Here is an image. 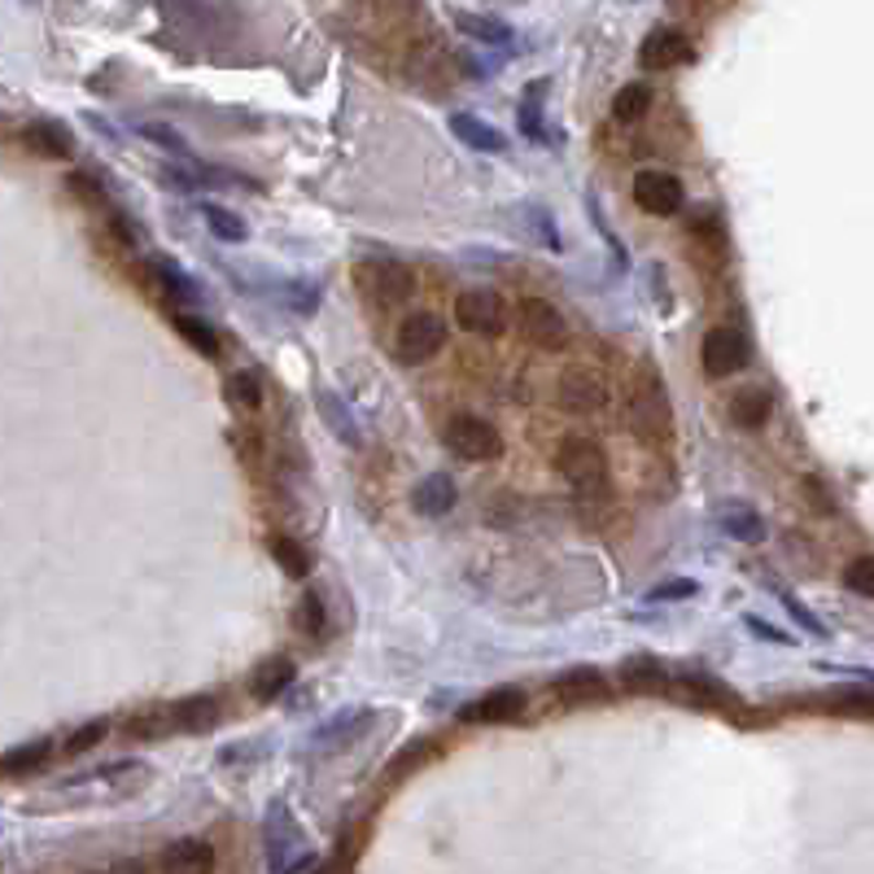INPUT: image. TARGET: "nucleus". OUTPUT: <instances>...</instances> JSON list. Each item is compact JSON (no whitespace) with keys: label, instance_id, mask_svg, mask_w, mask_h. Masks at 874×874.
Listing matches in <instances>:
<instances>
[{"label":"nucleus","instance_id":"nucleus-1","mask_svg":"<svg viewBox=\"0 0 874 874\" xmlns=\"http://www.w3.org/2000/svg\"><path fill=\"white\" fill-rule=\"evenodd\" d=\"M555 468L586 499L608 490V455H604V446L595 438H564L555 446Z\"/></svg>","mask_w":874,"mask_h":874},{"label":"nucleus","instance_id":"nucleus-2","mask_svg":"<svg viewBox=\"0 0 874 874\" xmlns=\"http://www.w3.org/2000/svg\"><path fill=\"white\" fill-rule=\"evenodd\" d=\"M629 416H634V429H638L643 438H651V442L669 438V429H673V407H669V393H665L656 368H643V376L634 380V389H629Z\"/></svg>","mask_w":874,"mask_h":874},{"label":"nucleus","instance_id":"nucleus-3","mask_svg":"<svg viewBox=\"0 0 874 874\" xmlns=\"http://www.w3.org/2000/svg\"><path fill=\"white\" fill-rule=\"evenodd\" d=\"M442 442L455 460H468V464H490L503 455V438L499 429L486 420V416H455L446 429H442Z\"/></svg>","mask_w":874,"mask_h":874},{"label":"nucleus","instance_id":"nucleus-4","mask_svg":"<svg viewBox=\"0 0 874 874\" xmlns=\"http://www.w3.org/2000/svg\"><path fill=\"white\" fill-rule=\"evenodd\" d=\"M442 346H446V320H442V315L416 311V315H407V320L398 324L393 350H398L402 364H424V359H433Z\"/></svg>","mask_w":874,"mask_h":874},{"label":"nucleus","instance_id":"nucleus-5","mask_svg":"<svg viewBox=\"0 0 874 874\" xmlns=\"http://www.w3.org/2000/svg\"><path fill=\"white\" fill-rule=\"evenodd\" d=\"M687 202V188L673 171H638L634 175V206L643 215H656V219H669L678 215Z\"/></svg>","mask_w":874,"mask_h":874},{"label":"nucleus","instance_id":"nucleus-6","mask_svg":"<svg viewBox=\"0 0 874 874\" xmlns=\"http://www.w3.org/2000/svg\"><path fill=\"white\" fill-rule=\"evenodd\" d=\"M455 320L464 333H477V337H499L503 324H507V302H503L495 289H468L455 298Z\"/></svg>","mask_w":874,"mask_h":874},{"label":"nucleus","instance_id":"nucleus-7","mask_svg":"<svg viewBox=\"0 0 874 874\" xmlns=\"http://www.w3.org/2000/svg\"><path fill=\"white\" fill-rule=\"evenodd\" d=\"M700 364L709 376H735L748 368V337L740 328H709L700 342Z\"/></svg>","mask_w":874,"mask_h":874},{"label":"nucleus","instance_id":"nucleus-8","mask_svg":"<svg viewBox=\"0 0 874 874\" xmlns=\"http://www.w3.org/2000/svg\"><path fill=\"white\" fill-rule=\"evenodd\" d=\"M359 289L373 298L376 306H398V302H407V298H411L416 280H411V271H407V267L376 258V262H364V267H359Z\"/></svg>","mask_w":874,"mask_h":874},{"label":"nucleus","instance_id":"nucleus-9","mask_svg":"<svg viewBox=\"0 0 874 874\" xmlns=\"http://www.w3.org/2000/svg\"><path fill=\"white\" fill-rule=\"evenodd\" d=\"M520 328H525V337H529L533 346H542V350H560V346L569 342V324H564V315H560L547 298H525V302H520Z\"/></svg>","mask_w":874,"mask_h":874},{"label":"nucleus","instance_id":"nucleus-10","mask_svg":"<svg viewBox=\"0 0 874 874\" xmlns=\"http://www.w3.org/2000/svg\"><path fill=\"white\" fill-rule=\"evenodd\" d=\"M638 62H643V71H669V66H687V62H691V40H687L682 31H673V26H656V31L643 40V48H638Z\"/></svg>","mask_w":874,"mask_h":874},{"label":"nucleus","instance_id":"nucleus-11","mask_svg":"<svg viewBox=\"0 0 874 874\" xmlns=\"http://www.w3.org/2000/svg\"><path fill=\"white\" fill-rule=\"evenodd\" d=\"M560 407L564 411H578V416H591V411H600L604 402H608V389H604V380L595 373H586V368H573V373L560 376Z\"/></svg>","mask_w":874,"mask_h":874},{"label":"nucleus","instance_id":"nucleus-12","mask_svg":"<svg viewBox=\"0 0 874 874\" xmlns=\"http://www.w3.org/2000/svg\"><path fill=\"white\" fill-rule=\"evenodd\" d=\"M525 704H529V700H525L520 687H495V691L477 695L460 717H464V722H486V726H490V722H516V717L525 713Z\"/></svg>","mask_w":874,"mask_h":874},{"label":"nucleus","instance_id":"nucleus-13","mask_svg":"<svg viewBox=\"0 0 874 874\" xmlns=\"http://www.w3.org/2000/svg\"><path fill=\"white\" fill-rule=\"evenodd\" d=\"M551 695L564 700V704H600V700H608V682H604L595 669L578 665V669H569L564 678L551 682Z\"/></svg>","mask_w":874,"mask_h":874},{"label":"nucleus","instance_id":"nucleus-14","mask_svg":"<svg viewBox=\"0 0 874 874\" xmlns=\"http://www.w3.org/2000/svg\"><path fill=\"white\" fill-rule=\"evenodd\" d=\"M219 695H188L180 704L166 709V726L171 731H211L219 722Z\"/></svg>","mask_w":874,"mask_h":874},{"label":"nucleus","instance_id":"nucleus-15","mask_svg":"<svg viewBox=\"0 0 874 874\" xmlns=\"http://www.w3.org/2000/svg\"><path fill=\"white\" fill-rule=\"evenodd\" d=\"M446 127L460 136V144H468V149H477V153H507V136H503L499 127L482 123L477 115H464V110H455Z\"/></svg>","mask_w":874,"mask_h":874},{"label":"nucleus","instance_id":"nucleus-16","mask_svg":"<svg viewBox=\"0 0 874 874\" xmlns=\"http://www.w3.org/2000/svg\"><path fill=\"white\" fill-rule=\"evenodd\" d=\"M302 840V831L293 827V818L284 813V805H271L267 813V853H271V871H289V849Z\"/></svg>","mask_w":874,"mask_h":874},{"label":"nucleus","instance_id":"nucleus-17","mask_svg":"<svg viewBox=\"0 0 874 874\" xmlns=\"http://www.w3.org/2000/svg\"><path fill=\"white\" fill-rule=\"evenodd\" d=\"M717 525L735 542H765V520H760V511L748 507V503H722L717 507Z\"/></svg>","mask_w":874,"mask_h":874},{"label":"nucleus","instance_id":"nucleus-18","mask_svg":"<svg viewBox=\"0 0 874 874\" xmlns=\"http://www.w3.org/2000/svg\"><path fill=\"white\" fill-rule=\"evenodd\" d=\"M460 499V490H455V482L446 477V473H429L416 490H411V503H416V511L420 516H446L451 507Z\"/></svg>","mask_w":874,"mask_h":874},{"label":"nucleus","instance_id":"nucleus-19","mask_svg":"<svg viewBox=\"0 0 874 874\" xmlns=\"http://www.w3.org/2000/svg\"><path fill=\"white\" fill-rule=\"evenodd\" d=\"M162 871H211L215 866V849L206 844V840H175L166 853H162V862H158Z\"/></svg>","mask_w":874,"mask_h":874},{"label":"nucleus","instance_id":"nucleus-20","mask_svg":"<svg viewBox=\"0 0 874 874\" xmlns=\"http://www.w3.org/2000/svg\"><path fill=\"white\" fill-rule=\"evenodd\" d=\"M289 682H293V660H289V656H271V660H262V665L253 669L250 691L258 700H276V695H284Z\"/></svg>","mask_w":874,"mask_h":874},{"label":"nucleus","instance_id":"nucleus-21","mask_svg":"<svg viewBox=\"0 0 874 874\" xmlns=\"http://www.w3.org/2000/svg\"><path fill=\"white\" fill-rule=\"evenodd\" d=\"M315 407L324 411L328 429H333V433H337V438H342L346 446H359V442H364V433H359V424H355L350 407H346V402H342V398H337L333 389H320V393H315Z\"/></svg>","mask_w":874,"mask_h":874},{"label":"nucleus","instance_id":"nucleus-22","mask_svg":"<svg viewBox=\"0 0 874 874\" xmlns=\"http://www.w3.org/2000/svg\"><path fill=\"white\" fill-rule=\"evenodd\" d=\"M22 144L40 158H71V136L62 131L57 123H26L22 127Z\"/></svg>","mask_w":874,"mask_h":874},{"label":"nucleus","instance_id":"nucleus-23","mask_svg":"<svg viewBox=\"0 0 874 874\" xmlns=\"http://www.w3.org/2000/svg\"><path fill=\"white\" fill-rule=\"evenodd\" d=\"M455 26H460V35L482 40V44H499V48H507V44L516 40L507 22H499V18H482V13H455Z\"/></svg>","mask_w":874,"mask_h":874},{"label":"nucleus","instance_id":"nucleus-24","mask_svg":"<svg viewBox=\"0 0 874 874\" xmlns=\"http://www.w3.org/2000/svg\"><path fill=\"white\" fill-rule=\"evenodd\" d=\"M48 756H53V744H48V740L18 744V748H9L4 756H0V774H9V778H18V774H35Z\"/></svg>","mask_w":874,"mask_h":874},{"label":"nucleus","instance_id":"nucleus-25","mask_svg":"<svg viewBox=\"0 0 874 874\" xmlns=\"http://www.w3.org/2000/svg\"><path fill=\"white\" fill-rule=\"evenodd\" d=\"M769 393L765 389H740L735 398H731V420L740 424V429H760L765 420H769Z\"/></svg>","mask_w":874,"mask_h":874},{"label":"nucleus","instance_id":"nucleus-26","mask_svg":"<svg viewBox=\"0 0 874 874\" xmlns=\"http://www.w3.org/2000/svg\"><path fill=\"white\" fill-rule=\"evenodd\" d=\"M171 324H175V333H180L202 359H219V333H215L206 320H197V315H175Z\"/></svg>","mask_w":874,"mask_h":874},{"label":"nucleus","instance_id":"nucleus-27","mask_svg":"<svg viewBox=\"0 0 874 874\" xmlns=\"http://www.w3.org/2000/svg\"><path fill=\"white\" fill-rule=\"evenodd\" d=\"M368 722H373V713H368V709H359V713H342V717H333L328 726H320V731H315V744H320V748H337V744L355 740Z\"/></svg>","mask_w":874,"mask_h":874},{"label":"nucleus","instance_id":"nucleus-28","mask_svg":"<svg viewBox=\"0 0 874 874\" xmlns=\"http://www.w3.org/2000/svg\"><path fill=\"white\" fill-rule=\"evenodd\" d=\"M647 110H651V88L647 84H625V88H617V97H613L617 123H638Z\"/></svg>","mask_w":874,"mask_h":874},{"label":"nucleus","instance_id":"nucleus-29","mask_svg":"<svg viewBox=\"0 0 874 874\" xmlns=\"http://www.w3.org/2000/svg\"><path fill=\"white\" fill-rule=\"evenodd\" d=\"M622 678H625V687H634V691H665V678H669V673H665L651 656H638V660H625Z\"/></svg>","mask_w":874,"mask_h":874},{"label":"nucleus","instance_id":"nucleus-30","mask_svg":"<svg viewBox=\"0 0 874 874\" xmlns=\"http://www.w3.org/2000/svg\"><path fill=\"white\" fill-rule=\"evenodd\" d=\"M202 219H206V228L219 237V241H246L250 237V228H246V219L241 215H233L228 206H202Z\"/></svg>","mask_w":874,"mask_h":874},{"label":"nucleus","instance_id":"nucleus-31","mask_svg":"<svg viewBox=\"0 0 874 874\" xmlns=\"http://www.w3.org/2000/svg\"><path fill=\"white\" fill-rule=\"evenodd\" d=\"M542 97H547V79H538L525 97H520V131L529 136V140H547V127H542Z\"/></svg>","mask_w":874,"mask_h":874},{"label":"nucleus","instance_id":"nucleus-32","mask_svg":"<svg viewBox=\"0 0 874 874\" xmlns=\"http://www.w3.org/2000/svg\"><path fill=\"white\" fill-rule=\"evenodd\" d=\"M267 547H271V555H276V564H280V569L289 573V578H306V573H311V555H306V551H302V547H298L293 538H284V533H276V538H271Z\"/></svg>","mask_w":874,"mask_h":874},{"label":"nucleus","instance_id":"nucleus-33","mask_svg":"<svg viewBox=\"0 0 874 874\" xmlns=\"http://www.w3.org/2000/svg\"><path fill=\"white\" fill-rule=\"evenodd\" d=\"M158 280H162V289H166L171 298H180V302H202L197 280H193L188 271H180L175 262H158Z\"/></svg>","mask_w":874,"mask_h":874},{"label":"nucleus","instance_id":"nucleus-34","mask_svg":"<svg viewBox=\"0 0 874 874\" xmlns=\"http://www.w3.org/2000/svg\"><path fill=\"white\" fill-rule=\"evenodd\" d=\"M769 586H774V595H778V600H783V608H787V613H791V622L800 625V629H805V634H813V638H827V625L818 622V617H813V613H809V608H805V604H800V600H796V591H787V586H783V582H769Z\"/></svg>","mask_w":874,"mask_h":874},{"label":"nucleus","instance_id":"nucleus-35","mask_svg":"<svg viewBox=\"0 0 874 874\" xmlns=\"http://www.w3.org/2000/svg\"><path fill=\"white\" fill-rule=\"evenodd\" d=\"M136 136L153 140V144H158V149H166V153H180V158H188V140H184L175 127H166V123H136Z\"/></svg>","mask_w":874,"mask_h":874},{"label":"nucleus","instance_id":"nucleus-36","mask_svg":"<svg viewBox=\"0 0 874 874\" xmlns=\"http://www.w3.org/2000/svg\"><path fill=\"white\" fill-rule=\"evenodd\" d=\"M691 595H700L695 578H669V582L647 591V604H678V600H691Z\"/></svg>","mask_w":874,"mask_h":874},{"label":"nucleus","instance_id":"nucleus-37","mask_svg":"<svg viewBox=\"0 0 874 874\" xmlns=\"http://www.w3.org/2000/svg\"><path fill=\"white\" fill-rule=\"evenodd\" d=\"M101 740H110V717H93V722H84L79 731H71L66 752H88V748H97Z\"/></svg>","mask_w":874,"mask_h":874},{"label":"nucleus","instance_id":"nucleus-38","mask_svg":"<svg viewBox=\"0 0 874 874\" xmlns=\"http://www.w3.org/2000/svg\"><path fill=\"white\" fill-rule=\"evenodd\" d=\"M844 586L862 600H874V560L871 555H857L849 569H844Z\"/></svg>","mask_w":874,"mask_h":874},{"label":"nucleus","instance_id":"nucleus-39","mask_svg":"<svg viewBox=\"0 0 874 874\" xmlns=\"http://www.w3.org/2000/svg\"><path fill=\"white\" fill-rule=\"evenodd\" d=\"M871 691L862 687V691H835V695H827V709L831 713H853V717H871Z\"/></svg>","mask_w":874,"mask_h":874},{"label":"nucleus","instance_id":"nucleus-40","mask_svg":"<svg viewBox=\"0 0 874 874\" xmlns=\"http://www.w3.org/2000/svg\"><path fill=\"white\" fill-rule=\"evenodd\" d=\"M228 393H233V402H237V407H246V411H253V407L262 402V385H258V376L253 373L228 376Z\"/></svg>","mask_w":874,"mask_h":874},{"label":"nucleus","instance_id":"nucleus-41","mask_svg":"<svg viewBox=\"0 0 874 874\" xmlns=\"http://www.w3.org/2000/svg\"><path fill=\"white\" fill-rule=\"evenodd\" d=\"M525 215H529L525 224L533 228V237H538V241H542V246H547L551 253H560V237H555V224H551V215H547L542 206H529Z\"/></svg>","mask_w":874,"mask_h":874},{"label":"nucleus","instance_id":"nucleus-42","mask_svg":"<svg viewBox=\"0 0 874 874\" xmlns=\"http://www.w3.org/2000/svg\"><path fill=\"white\" fill-rule=\"evenodd\" d=\"M324 604H320V595H302V604H298V625L306 629V634H324Z\"/></svg>","mask_w":874,"mask_h":874},{"label":"nucleus","instance_id":"nucleus-43","mask_svg":"<svg viewBox=\"0 0 874 874\" xmlns=\"http://www.w3.org/2000/svg\"><path fill=\"white\" fill-rule=\"evenodd\" d=\"M162 731H171L166 726V713H144V717H131L127 722V735L131 740H158Z\"/></svg>","mask_w":874,"mask_h":874},{"label":"nucleus","instance_id":"nucleus-44","mask_svg":"<svg viewBox=\"0 0 874 874\" xmlns=\"http://www.w3.org/2000/svg\"><path fill=\"white\" fill-rule=\"evenodd\" d=\"M66 184H71V193H79V197H88V202H106V188H101L97 175H88V171H71Z\"/></svg>","mask_w":874,"mask_h":874},{"label":"nucleus","instance_id":"nucleus-45","mask_svg":"<svg viewBox=\"0 0 874 874\" xmlns=\"http://www.w3.org/2000/svg\"><path fill=\"white\" fill-rule=\"evenodd\" d=\"M748 629L756 638H765V643H783V647H796V634H787V629H778V625L760 622V617H748Z\"/></svg>","mask_w":874,"mask_h":874},{"label":"nucleus","instance_id":"nucleus-46","mask_svg":"<svg viewBox=\"0 0 874 874\" xmlns=\"http://www.w3.org/2000/svg\"><path fill=\"white\" fill-rule=\"evenodd\" d=\"M424 756H429V744H411V748H402V752H398V760H393V765H389L385 774H393V778H402V774H407V769H411L416 760H424Z\"/></svg>","mask_w":874,"mask_h":874},{"label":"nucleus","instance_id":"nucleus-47","mask_svg":"<svg viewBox=\"0 0 874 874\" xmlns=\"http://www.w3.org/2000/svg\"><path fill=\"white\" fill-rule=\"evenodd\" d=\"M315 293H320V284H311V280H298V289H293V302H298V311H311V306H315Z\"/></svg>","mask_w":874,"mask_h":874},{"label":"nucleus","instance_id":"nucleus-48","mask_svg":"<svg viewBox=\"0 0 874 874\" xmlns=\"http://www.w3.org/2000/svg\"><path fill=\"white\" fill-rule=\"evenodd\" d=\"M88 127H97L106 140H119V127L115 123H106V119H97V115H88Z\"/></svg>","mask_w":874,"mask_h":874}]
</instances>
